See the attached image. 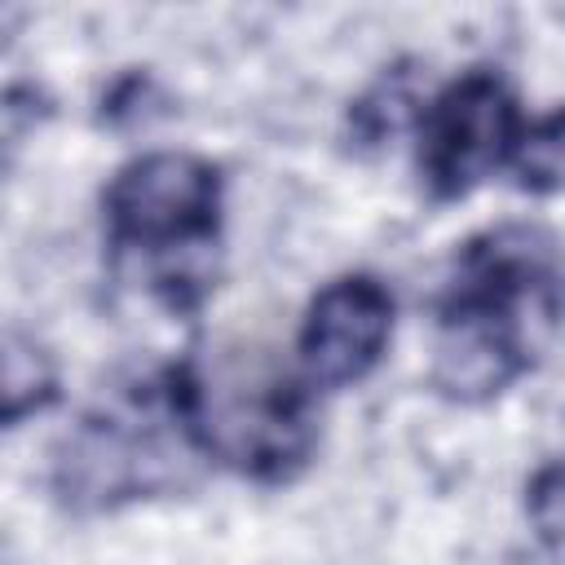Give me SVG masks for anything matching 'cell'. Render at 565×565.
Masks as SVG:
<instances>
[{"mask_svg":"<svg viewBox=\"0 0 565 565\" xmlns=\"http://www.w3.org/2000/svg\"><path fill=\"white\" fill-rule=\"evenodd\" d=\"M552 269L534 230L503 225L463 243L437 305L433 388L450 402H486L534 362L525 309L547 313Z\"/></svg>","mask_w":565,"mask_h":565,"instance_id":"6da1fadb","label":"cell"},{"mask_svg":"<svg viewBox=\"0 0 565 565\" xmlns=\"http://www.w3.org/2000/svg\"><path fill=\"white\" fill-rule=\"evenodd\" d=\"M221 168L190 150H150L128 159L102 190L106 238L119 256L150 265V287L177 313L199 309L207 256L221 234Z\"/></svg>","mask_w":565,"mask_h":565,"instance_id":"7a4b0ae2","label":"cell"},{"mask_svg":"<svg viewBox=\"0 0 565 565\" xmlns=\"http://www.w3.org/2000/svg\"><path fill=\"white\" fill-rule=\"evenodd\" d=\"M168 384L194 450L243 477L287 481L313 455L318 424H313L309 388L296 380H265V384L212 393L207 380L190 362H181L168 366Z\"/></svg>","mask_w":565,"mask_h":565,"instance_id":"3957f363","label":"cell"},{"mask_svg":"<svg viewBox=\"0 0 565 565\" xmlns=\"http://www.w3.org/2000/svg\"><path fill=\"white\" fill-rule=\"evenodd\" d=\"M525 132L516 93L490 66L450 79L419 110V177L433 199H463L512 163Z\"/></svg>","mask_w":565,"mask_h":565,"instance_id":"277c9868","label":"cell"},{"mask_svg":"<svg viewBox=\"0 0 565 565\" xmlns=\"http://www.w3.org/2000/svg\"><path fill=\"white\" fill-rule=\"evenodd\" d=\"M393 335V296L375 274H340L331 278L305 309L296 353L300 380L309 388H344L358 384Z\"/></svg>","mask_w":565,"mask_h":565,"instance_id":"5b68a950","label":"cell"},{"mask_svg":"<svg viewBox=\"0 0 565 565\" xmlns=\"http://www.w3.org/2000/svg\"><path fill=\"white\" fill-rule=\"evenodd\" d=\"M508 168L525 194H565V106L525 124Z\"/></svg>","mask_w":565,"mask_h":565,"instance_id":"8992f818","label":"cell"},{"mask_svg":"<svg viewBox=\"0 0 565 565\" xmlns=\"http://www.w3.org/2000/svg\"><path fill=\"white\" fill-rule=\"evenodd\" d=\"M57 397V375L49 358L35 349V340H22L9 331L4 340V424L18 428L26 415L44 411Z\"/></svg>","mask_w":565,"mask_h":565,"instance_id":"52a82bcc","label":"cell"}]
</instances>
